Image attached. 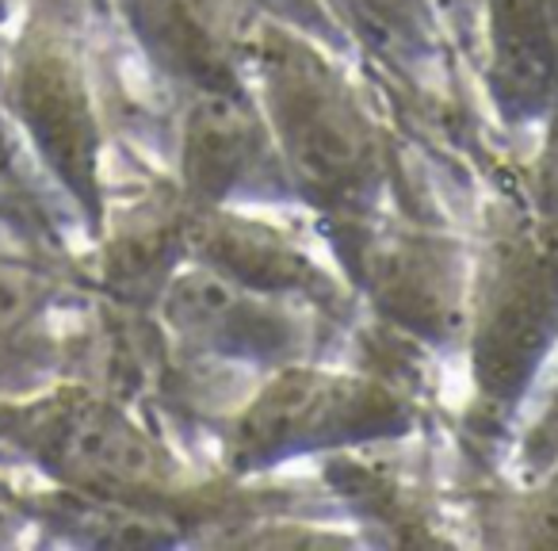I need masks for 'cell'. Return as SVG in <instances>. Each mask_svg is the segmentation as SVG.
<instances>
[{
    "label": "cell",
    "mask_w": 558,
    "mask_h": 551,
    "mask_svg": "<svg viewBox=\"0 0 558 551\" xmlns=\"http://www.w3.org/2000/svg\"><path fill=\"white\" fill-rule=\"evenodd\" d=\"M65 464L81 467L100 479H149L154 475V452L131 426L108 418V414H81L65 421L58 441Z\"/></svg>",
    "instance_id": "6da1fadb"
},
{
    "label": "cell",
    "mask_w": 558,
    "mask_h": 551,
    "mask_svg": "<svg viewBox=\"0 0 558 551\" xmlns=\"http://www.w3.org/2000/svg\"><path fill=\"white\" fill-rule=\"evenodd\" d=\"M32 307V276L12 264H0V330L20 322Z\"/></svg>",
    "instance_id": "7a4b0ae2"
}]
</instances>
